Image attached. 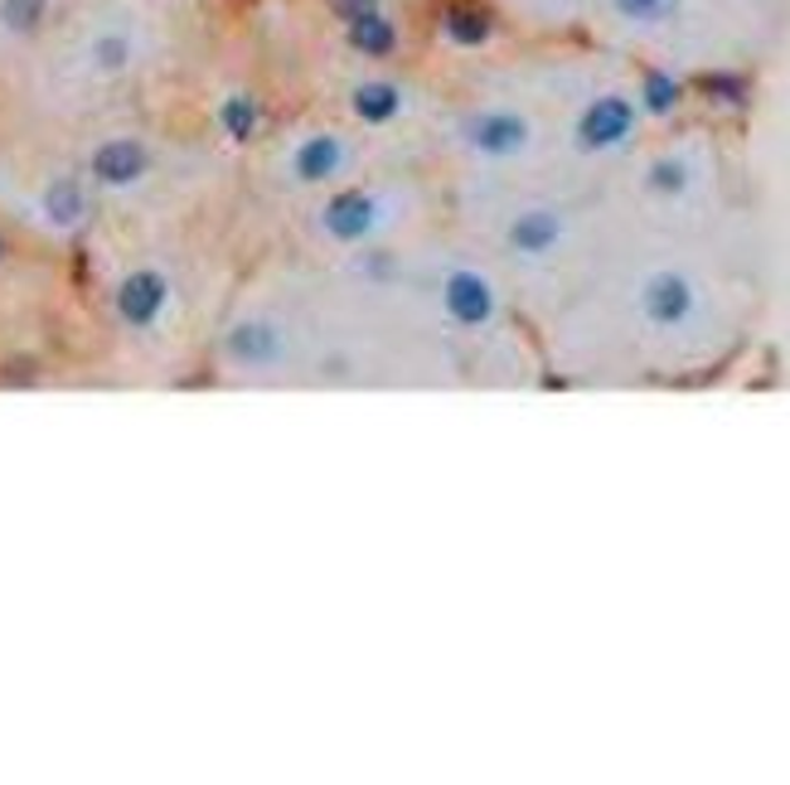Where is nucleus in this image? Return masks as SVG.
Here are the masks:
<instances>
[{"label": "nucleus", "mask_w": 790, "mask_h": 785, "mask_svg": "<svg viewBox=\"0 0 790 785\" xmlns=\"http://www.w3.org/2000/svg\"><path fill=\"white\" fill-rule=\"evenodd\" d=\"M383 214L388 209L373 190H364V184H344V190H334L326 204H320V233L340 248H359L383 229Z\"/></svg>", "instance_id": "obj_5"}, {"label": "nucleus", "mask_w": 790, "mask_h": 785, "mask_svg": "<svg viewBox=\"0 0 790 785\" xmlns=\"http://www.w3.org/2000/svg\"><path fill=\"white\" fill-rule=\"evenodd\" d=\"M461 145L480 161H519V155L533 151V137H539V127H533L529 112L519 108H476L461 117L457 127Z\"/></svg>", "instance_id": "obj_3"}, {"label": "nucleus", "mask_w": 790, "mask_h": 785, "mask_svg": "<svg viewBox=\"0 0 790 785\" xmlns=\"http://www.w3.org/2000/svg\"><path fill=\"white\" fill-rule=\"evenodd\" d=\"M679 6L684 0H611V10L621 20H631V24H640V30H654V24H669L679 16Z\"/></svg>", "instance_id": "obj_19"}, {"label": "nucleus", "mask_w": 790, "mask_h": 785, "mask_svg": "<svg viewBox=\"0 0 790 785\" xmlns=\"http://www.w3.org/2000/svg\"><path fill=\"white\" fill-rule=\"evenodd\" d=\"M344 39H350V49L364 59H393L398 54V24L388 20L379 6L364 10V16H354V20H344Z\"/></svg>", "instance_id": "obj_13"}, {"label": "nucleus", "mask_w": 790, "mask_h": 785, "mask_svg": "<svg viewBox=\"0 0 790 785\" xmlns=\"http://www.w3.org/2000/svg\"><path fill=\"white\" fill-rule=\"evenodd\" d=\"M379 0H334V16L340 20H354V16H364V10H373Z\"/></svg>", "instance_id": "obj_22"}, {"label": "nucleus", "mask_w": 790, "mask_h": 785, "mask_svg": "<svg viewBox=\"0 0 790 785\" xmlns=\"http://www.w3.org/2000/svg\"><path fill=\"white\" fill-rule=\"evenodd\" d=\"M350 141L340 137V131H311V137H301L291 145L287 155V175L306 184V190H316V184H334L344 180V170H350Z\"/></svg>", "instance_id": "obj_7"}, {"label": "nucleus", "mask_w": 790, "mask_h": 785, "mask_svg": "<svg viewBox=\"0 0 790 785\" xmlns=\"http://www.w3.org/2000/svg\"><path fill=\"white\" fill-rule=\"evenodd\" d=\"M166 305H170V276L160 268H137L117 286V315L131 330H151L166 315Z\"/></svg>", "instance_id": "obj_9"}, {"label": "nucleus", "mask_w": 790, "mask_h": 785, "mask_svg": "<svg viewBox=\"0 0 790 785\" xmlns=\"http://www.w3.org/2000/svg\"><path fill=\"white\" fill-rule=\"evenodd\" d=\"M693 180H699V170H693L684 151H664L646 165V194L654 199H684L693 190Z\"/></svg>", "instance_id": "obj_15"}, {"label": "nucleus", "mask_w": 790, "mask_h": 785, "mask_svg": "<svg viewBox=\"0 0 790 785\" xmlns=\"http://www.w3.org/2000/svg\"><path fill=\"white\" fill-rule=\"evenodd\" d=\"M258 127H262V102L252 98V92H229V98L219 102V131L233 145H248L258 137Z\"/></svg>", "instance_id": "obj_17"}, {"label": "nucleus", "mask_w": 790, "mask_h": 785, "mask_svg": "<svg viewBox=\"0 0 790 785\" xmlns=\"http://www.w3.org/2000/svg\"><path fill=\"white\" fill-rule=\"evenodd\" d=\"M10 258V243H6V238H0V262H6Z\"/></svg>", "instance_id": "obj_23"}, {"label": "nucleus", "mask_w": 790, "mask_h": 785, "mask_svg": "<svg viewBox=\"0 0 790 785\" xmlns=\"http://www.w3.org/2000/svg\"><path fill=\"white\" fill-rule=\"evenodd\" d=\"M640 102L626 92H597L572 122V151L578 155H616L636 141Z\"/></svg>", "instance_id": "obj_4"}, {"label": "nucleus", "mask_w": 790, "mask_h": 785, "mask_svg": "<svg viewBox=\"0 0 790 785\" xmlns=\"http://www.w3.org/2000/svg\"><path fill=\"white\" fill-rule=\"evenodd\" d=\"M437 311L451 330H466V335H486V330L500 325V291L480 268L471 262H451L437 276Z\"/></svg>", "instance_id": "obj_2"}, {"label": "nucleus", "mask_w": 790, "mask_h": 785, "mask_svg": "<svg viewBox=\"0 0 790 785\" xmlns=\"http://www.w3.org/2000/svg\"><path fill=\"white\" fill-rule=\"evenodd\" d=\"M92 180L102 184V190H127V184L146 180V170H151V151H146V141L137 137H112L102 141L98 151H92Z\"/></svg>", "instance_id": "obj_10"}, {"label": "nucleus", "mask_w": 790, "mask_h": 785, "mask_svg": "<svg viewBox=\"0 0 790 785\" xmlns=\"http://www.w3.org/2000/svg\"><path fill=\"white\" fill-rule=\"evenodd\" d=\"M223 359L248 369V374H267V369H277L281 359H287V335H281L277 321L248 315V321H238L229 335H223Z\"/></svg>", "instance_id": "obj_8"}, {"label": "nucleus", "mask_w": 790, "mask_h": 785, "mask_svg": "<svg viewBox=\"0 0 790 785\" xmlns=\"http://www.w3.org/2000/svg\"><path fill=\"white\" fill-rule=\"evenodd\" d=\"M693 92H699L703 102H713V108H728V112H742L747 102H752V83H747L742 73H732V69L699 73L693 78Z\"/></svg>", "instance_id": "obj_18"}, {"label": "nucleus", "mask_w": 790, "mask_h": 785, "mask_svg": "<svg viewBox=\"0 0 790 785\" xmlns=\"http://www.w3.org/2000/svg\"><path fill=\"white\" fill-rule=\"evenodd\" d=\"M636 315L654 335H684L703 315V286L693 282V272L674 268V262L650 268L636 282Z\"/></svg>", "instance_id": "obj_1"}, {"label": "nucleus", "mask_w": 790, "mask_h": 785, "mask_svg": "<svg viewBox=\"0 0 790 785\" xmlns=\"http://www.w3.org/2000/svg\"><path fill=\"white\" fill-rule=\"evenodd\" d=\"M92 59H98V69L117 73V69H127V59H131V44H127L122 34H107V39H98V44H92Z\"/></svg>", "instance_id": "obj_21"}, {"label": "nucleus", "mask_w": 790, "mask_h": 785, "mask_svg": "<svg viewBox=\"0 0 790 785\" xmlns=\"http://www.w3.org/2000/svg\"><path fill=\"white\" fill-rule=\"evenodd\" d=\"M437 30L457 49H486L490 39L500 34V20H494V10L486 0H447V6L437 10Z\"/></svg>", "instance_id": "obj_11"}, {"label": "nucleus", "mask_w": 790, "mask_h": 785, "mask_svg": "<svg viewBox=\"0 0 790 785\" xmlns=\"http://www.w3.org/2000/svg\"><path fill=\"white\" fill-rule=\"evenodd\" d=\"M568 214L553 204H524L514 209L510 223H504V252L519 262H548L558 258L562 243H568Z\"/></svg>", "instance_id": "obj_6"}, {"label": "nucleus", "mask_w": 790, "mask_h": 785, "mask_svg": "<svg viewBox=\"0 0 790 785\" xmlns=\"http://www.w3.org/2000/svg\"><path fill=\"white\" fill-rule=\"evenodd\" d=\"M350 112L364 127H388L408 112V92H403V83H393V78H369V83H359L350 92Z\"/></svg>", "instance_id": "obj_12"}, {"label": "nucleus", "mask_w": 790, "mask_h": 785, "mask_svg": "<svg viewBox=\"0 0 790 785\" xmlns=\"http://www.w3.org/2000/svg\"><path fill=\"white\" fill-rule=\"evenodd\" d=\"M684 78L679 73H669V69H646L640 73V92H636V102H640V117H674L679 108H684Z\"/></svg>", "instance_id": "obj_16"}, {"label": "nucleus", "mask_w": 790, "mask_h": 785, "mask_svg": "<svg viewBox=\"0 0 790 785\" xmlns=\"http://www.w3.org/2000/svg\"><path fill=\"white\" fill-rule=\"evenodd\" d=\"M0 20H6V30L30 34L44 20V0H0Z\"/></svg>", "instance_id": "obj_20"}, {"label": "nucleus", "mask_w": 790, "mask_h": 785, "mask_svg": "<svg viewBox=\"0 0 790 785\" xmlns=\"http://www.w3.org/2000/svg\"><path fill=\"white\" fill-rule=\"evenodd\" d=\"M39 214H44V223H53V229H78V223L88 219V190L83 180L73 175H59L44 184V199H39Z\"/></svg>", "instance_id": "obj_14"}]
</instances>
